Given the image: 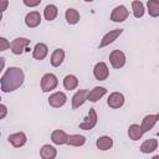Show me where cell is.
I'll use <instances>...</instances> for the list:
<instances>
[{
  "mask_svg": "<svg viewBox=\"0 0 159 159\" xmlns=\"http://www.w3.org/2000/svg\"><path fill=\"white\" fill-rule=\"evenodd\" d=\"M24 80L25 75L20 67H9L0 78L1 91L5 93L14 92L22 86Z\"/></svg>",
  "mask_w": 159,
  "mask_h": 159,
  "instance_id": "6da1fadb",
  "label": "cell"
},
{
  "mask_svg": "<svg viewBox=\"0 0 159 159\" xmlns=\"http://www.w3.org/2000/svg\"><path fill=\"white\" fill-rule=\"evenodd\" d=\"M40 86L42 92H51L58 86V80L53 73H45L41 78Z\"/></svg>",
  "mask_w": 159,
  "mask_h": 159,
  "instance_id": "7a4b0ae2",
  "label": "cell"
},
{
  "mask_svg": "<svg viewBox=\"0 0 159 159\" xmlns=\"http://www.w3.org/2000/svg\"><path fill=\"white\" fill-rule=\"evenodd\" d=\"M97 120H98V117H97L96 109L94 108H89L87 116L84 117L83 122L80 123L78 127H80V129H83V130H91L97 124Z\"/></svg>",
  "mask_w": 159,
  "mask_h": 159,
  "instance_id": "3957f363",
  "label": "cell"
},
{
  "mask_svg": "<svg viewBox=\"0 0 159 159\" xmlns=\"http://www.w3.org/2000/svg\"><path fill=\"white\" fill-rule=\"evenodd\" d=\"M30 45V40L26 37H16L10 42V50L14 55H21L25 48Z\"/></svg>",
  "mask_w": 159,
  "mask_h": 159,
  "instance_id": "277c9868",
  "label": "cell"
},
{
  "mask_svg": "<svg viewBox=\"0 0 159 159\" xmlns=\"http://www.w3.org/2000/svg\"><path fill=\"white\" fill-rule=\"evenodd\" d=\"M109 62L112 65L113 68H122L124 65H125V55L123 51L120 50H113L111 53H109Z\"/></svg>",
  "mask_w": 159,
  "mask_h": 159,
  "instance_id": "5b68a950",
  "label": "cell"
},
{
  "mask_svg": "<svg viewBox=\"0 0 159 159\" xmlns=\"http://www.w3.org/2000/svg\"><path fill=\"white\" fill-rule=\"evenodd\" d=\"M128 15H129L128 9L124 5H118V6H116L112 10V12H111V20L113 22H123L124 20H127Z\"/></svg>",
  "mask_w": 159,
  "mask_h": 159,
  "instance_id": "8992f818",
  "label": "cell"
},
{
  "mask_svg": "<svg viewBox=\"0 0 159 159\" xmlns=\"http://www.w3.org/2000/svg\"><path fill=\"white\" fill-rule=\"evenodd\" d=\"M122 32H123V29H114V30H111L109 32H107V34L102 37V40H101L98 47H99V48H103V47L111 45L112 42H114V41L122 35Z\"/></svg>",
  "mask_w": 159,
  "mask_h": 159,
  "instance_id": "52a82bcc",
  "label": "cell"
},
{
  "mask_svg": "<svg viewBox=\"0 0 159 159\" xmlns=\"http://www.w3.org/2000/svg\"><path fill=\"white\" fill-rule=\"evenodd\" d=\"M93 75H94V78L98 80V81L107 80V77L109 76L108 66L104 62H97L93 67Z\"/></svg>",
  "mask_w": 159,
  "mask_h": 159,
  "instance_id": "ba28073f",
  "label": "cell"
},
{
  "mask_svg": "<svg viewBox=\"0 0 159 159\" xmlns=\"http://www.w3.org/2000/svg\"><path fill=\"white\" fill-rule=\"evenodd\" d=\"M67 102V96L63 92H55L48 97V104L53 108H60Z\"/></svg>",
  "mask_w": 159,
  "mask_h": 159,
  "instance_id": "9c48e42d",
  "label": "cell"
},
{
  "mask_svg": "<svg viewBox=\"0 0 159 159\" xmlns=\"http://www.w3.org/2000/svg\"><path fill=\"white\" fill-rule=\"evenodd\" d=\"M107 104L111 107V108H120L123 104H124V96L120 93V92H112L109 96H108V99H107Z\"/></svg>",
  "mask_w": 159,
  "mask_h": 159,
  "instance_id": "30bf717a",
  "label": "cell"
},
{
  "mask_svg": "<svg viewBox=\"0 0 159 159\" xmlns=\"http://www.w3.org/2000/svg\"><path fill=\"white\" fill-rule=\"evenodd\" d=\"M158 120H159V116L158 114H148V116H145L143 118V120H142V124H140V129H142L143 134L149 132L150 129H153V127L157 124Z\"/></svg>",
  "mask_w": 159,
  "mask_h": 159,
  "instance_id": "8fae6325",
  "label": "cell"
},
{
  "mask_svg": "<svg viewBox=\"0 0 159 159\" xmlns=\"http://www.w3.org/2000/svg\"><path fill=\"white\" fill-rule=\"evenodd\" d=\"M7 139H9V142L11 143V145L15 147V148H21V147H24V145L26 144V142H27V137H26V134H25L24 132L12 133V134L9 135Z\"/></svg>",
  "mask_w": 159,
  "mask_h": 159,
  "instance_id": "7c38bea8",
  "label": "cell"
},
{
  "mask_svg": "<svg viewBox=\"0 0 159 159\" xmlns=\"http://www.w3.org/2000/svg\"><path fill=\"white\" fill-rule=\"evenodd\" d=\"M41 22V15L39 11H30L29 14H26L25 16V24L27 27L30 29H34V27H37Z\"/></svg>",
  "mask_w": 159,
  "mask_h": 159,
  "instance_id": "4fadbf2b",
  "label": "cell"
},
{
  "mask_svg": "<svg viewBox=\"0 0 159 159\" xmlns=\"http://www.w3.org/2000/svg\"><path fill=\"white\" fill-rule=\"evenodd\" d=\"M87 93H88L87 89H80L73 94V97H72V109L80 108L87 101Z\"/></svg>",
  "mask_w": 159,
  "mask_h": 159,
  "instance_id": "5bb4252c",
  "label": "cell"
},
{
  "mask_svg": "<svg viewBox=\"0 0 159 159\" xmlns=\"http://www.w3.org/2000/svg\"><path fill=\"white\" fill-rule=\"evenodd\" d=\"M47 53H48V47H47L46 43L39 42V43L35 45L34 51H32V56H34L35 60L41 61V60H43V58L47 56Z\"/></svg>",
  "mask_w": 159,
  "mask_h": 159,
  "instance_id": "9a60e30c",
  "label": "cell"
},
{
  "mask_svg": "<svg viewBox=\"0 0 159 159\" xmlns=\"http://www.w3.org/2000/svg\"><path fill=\"white\" fill-rule=\"evenodd\" d=\"M106 93H107V89H106L104 87L97 86V87H94L93 89L88 91V93H87V101H89V102H97V101H99Z\"/></svg>",
  "mask_w": 159,
  "mask_h": 159,
  "instance_id": "2e32d148",
  "label": "cell"
},
{
  "mask_svg": "<svg viewBox=\"0 0 159 159\" xmlns=\"http://www.w3.org/2000/svg\"><path fill=\"white\" fill-rule=\"evenodd\" d=\"M67 137H68V134L66 132L61 130V129H56V130H53L51 133V140L56 145H63V144H66L67 143Z\"/></svg>",
  "mask_w": 159,
  "mask_h": 159,
  "instance_id": "e0dca14e",
  "label": "cell"
},
{
  "mask_svg": "<svg viewBox=\"0 0 159 159\" xmlns=\"http://www.w3.org/2000/svg\"><path fill=\"white\" fill-rule=\"evenodd\" d=\"M63 60H65V51H63L62 48H56V50L51 53V58H50L51 66L58 67L60 65H62Z\"/></svg>",
  "mask_w": 159,
  "mask_h": 159,
  "instance_id": "ac0fdd59",
  "label": "cell"
},
{
  "mask_svg": "<svg viewBox=\"0 0 159 159\" xmlns=\"http://www.w3.org/2000/svg\"><path fill=\"white\" fill-rule=\"evenodd\" d=\"M157 148H158V140L155 138H150V139H147L142 143L140 152L144 154H149V153H153Z\"/></svg>",
  "mask_w": 159,
  "mask_h": 159,
  "instance_id": "d6986e66",
  "label": "cell"
},
{
  "mask_svg": "<svg viewBox=\"0 0 159 159\" xmlns=\"http://www.w3.org/2000/svg\"><path fill=\"white\" fill-rule=\"evenodd\" d=\"M96 147L99 150H108L113 147V139L108 135H102L96 140Z\"/></svg>",
  "mask_w": 159,
  "mask_h": 159,
  "instance_id": "ffe728a7",
  "label": "cell"
},
{
  "mask_svg": "<svg viewBox=\"0 0 159 159\" xmlns=\"http://www.w3.org/2000/svg\"><path fill=\"white\" fill-rule=\"evenodd\" d=\"M56 155H57V150L55 149V147L50 144H45L40 149V157L42 159H53L56 158Z\"/></svg>",
  "mask_w": 159,
  "mask_h": 159,
  "instance_id": "44dd1931",
  "label": "cell"
},
{
  "mask_svg": "<svg viewBox=\"0 0 159 159\" xmlns=\"http://www.w3.org/2000/svg\"><path fill=\"white\" fill-rule=\"evenodd\" d=\"M58 15V9L56 5L53 4H48L46 5V7L43 9V17L47 20V21H52L57 17Z\"/></svg>",
  "mask_w": 159,
  "mask_h": 159,
  "instance_id": "7402d4cb",
  "label": "cell"
},
{
  "mask_svg": "<svg viewBox=\"0 0 159 159\" xmlns=\"http://www.w3.org/2000/svg\"><path fill=\"white\" fill-rule=\"evenodd\" d=\"M65 17H66V21H67L70 25H76V24L80 21V19H81L80 12H78L76 9H72V7H70V9L66 10Z\"/></svg>",
  "mask_w": 159,
  "mask_h": 159,
  "instance_id": "603a6c76",
  "label": "cell"
},
{
  "mask_svg": "<svg viewBox=\"0 0 159 159\" xmlns=\"http://www.w3.org/2000/svg\"><path fill=\"white\" fill-rule=\"evenodd\" d=\"M86 143V137L81 135V134H71L67 137V143L68 145L72 147H82Z\"/></svg>",
  "mask_w": 159,
  "mask_h": 159,
  "instance_id": "cb8c5ba5",
  "label": "cell"
},
{
  "mask_svg": "<svg viewBox=\"0 0 159 159\" xmlns=\"http://www.w3.org/2000/svg\"><path fill=\"white\" fill-rule=\"evenodd\" d=\"M77 86H78V78L75 75H67L63 78V87H65V89L72 91V89L77 88Z\"/></svg>",
  "mask_w": 159,
  "mask_h": 159,
  "instance_id": "d4e9b609",
  "label": "cell"
},
{
  "mask_svg": "<svg viewBox=\"0 0 159 159\" xmlns=\"http://www.w3.org/2000/svg\"><path fill=\"white\" fill-rule=\"evenodd\" d=\"M128 135L132 140H139L143 135V132L140 129L139 124H130L128 128Z\"/></svg>",
  "mask_w": 159,
  "mask_h": 159,
  "instance_id": "484cf974",
  "label": "cell"
},
{
  "mask_svg": "<svg viewBox=\"0 0 159 159\" xmlns=\"http://www.w3.org/2000/svg\"><path fill=\"white\" fill-rule=\"evenodd\" d=\"M132 10H133L134 17H137V19L143 17V15H144V12H145V7H144L143 2H142V1H138V0L132 1Z\"/></svg>",
  "mask_w": 159,
  "mask_h": 159,
  "instance_id": "4316f807",
  "label": "cell"
},
{
  "mask_svg": "<svg viewBox=\"0 0 159 159\" xmlns=\"http://www.w3.org/2000/svg\"><path fill=\"white\" fill-rule=\"evenodd\" d=\"M147 7H148V12L152 17L159 16V0H148Z\"/></svg>",
  "mask_w": 159,
  "mask_h": 159,
  "instance_id": "83f0119b",
  "label": "cell"
},
{
  "mask_svg": "<svg viewBox=\"0 0 159 159\" xmlns=\"http://www.w3.org/2000/svg\"><path fill=\"white\" fill-rule=\"evenodd\" d=\"M7 48H10V42H9V40L0 36V52H1V51H6Z\"/></svg>",
  "mask_w": 159,
  "mask_h": 159,
  "instance_id": "f1b7e54d",
  "label": "cell"
},
{
  "mask_svg": "<svg viewBox=\"0 0 159 159\" xmlns=\"http://www.w3.org/2000/svg\"><path fill=\"white\" fill-rule=\"evenodd\" d=\"M41 1L42 0H22L24 5L27 6V7H36L37 5L41 4Z\"/></svg>",
  "mask_w": 159,
  "mask_h": 159,
  "instance_id": "f546056e",
  "label": "cell"
},
{
  "mask_svg": "<svg viewBox=\"0 0 159 159\" xmlns=\"http://www.w3.org/2000/svg\"><path fill=\"white\" fill-rule=\"evenodd\" d=\"M7 116V107L0 103V119H4Z\"/></svg>",
  "mask_w": 159,
  "mask_h": 159,
  "instance_id": "4dcf8cb0",
  "label": "cell"
},
{
  "mask_svg": "<svg viewBox=\"0 0 159 159\" xmlns=\"http://www.w3.org/2000/svg\"><path fill=\"white\" fill-rule=\"evenodd\" d=\"M9 6V0H0V12H4Z\"/></svg>",
  "mask_w": 159,
  "mask_h": 159,
  "instance_id": "1f68e13d",
  "label": "cell"
},
{
  "mask_svg": "<svg viewBox=\"0 0 159 159\" xmlns=\"http://www.w3.org/2000/svg\"><path fill=\"white\" fill-rule=\"evenodd\" d=\"M4 66H5V58L4 57H0V73L4 70Z\"/></svg>",
  "mask_w": 159,
  "mask_h": 159,
  "instance_id": "d6a6232c",
  "label": "cell"
},
{
  "mask_svg": "<svg viewBox=\"0 0 159 159\" xmlns=\"http://www.w3.org/2000/svg\"><path fill=\"white\" fill-rule=\"evenodd\" d=\"M83 1H86V2H92L93 0H83Z\"/></svg>",
  "mask_w": 159,
  "mask_h": 159,
  "instance_id": "836d02e7",
  "label": "cell"
},
{
  "mask_svg": "<svg viewBox=\"0 0 159 159\" xmlns=\"http://www.w3.org/2000/svg\"><path fill=\"white\" fill-rule=\"evenodd\" d=\"M1 19H2V12H0V21H1Z\"/></svg>",
  "mask_w": 159,
  "mask_h": 159,
  "instance_id": "e575fe53",
  "label": "cell"
},
{
  "mask_svg": "<svg viewBox=\"0 0 159 159\" xmlns=\"http://www.w3.org/2000/svg\"><path fill=\"white\" fill-rule=\"evenodd\" d=\"M0 101H1V97H0Z\"/></svg>",
  "mask_w": 159,
  "mask_h": 159,
  "instance_id": "d590c367",
  "label": "cell"
},
{
  "mask_svg": "<svg viewBox=\"0 0 159 159\" xmlns=\"http://www.w3.org/2000/svg\"><path fill=\"white\" fill-rule=\"evenodd\" d=\"M0 135H1V133H0Z\"/></svg>",
  "mask_w": 159,
  "mask_h": 159,
  "instance_id": "8d00e7d4",
  "label": "cell"
}]
</instances>
